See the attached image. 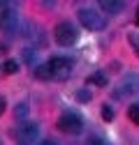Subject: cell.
<instances>
[{
  "label": "cell",
  "mask_w": 139,
  "mask_h": 145,
  "mask_svg": "<svg viewBox=\"0 0 139 145\" xmlns=\"http://www.w3.org/2000/svg\"><path fill=\"white\" fill-rule=\"evenodd\" d=\"M79 21L83 28H88V30H102L104 28V14H100L95 7H79Z\"/></svg>",
  "instance_id": "6da1fadb"
},
{
  "label": "cell",
  "mask_w": 139,
  "mask_h": 145,
  "mask_svg": "<svg viewBox=\"0 0 139 145\" xmlns=\"http://www.w3.org/2000/svg\"><path fill=\"white\" fill-rule=\"evenodd\" d=\"M54 37H56V42L60 46H70V44H74L79 39V32H77V28L70 21H63V23H58L54 28Z\"/></svg>",
  "instance_id": "7a4b0ae2"
},
{
  "label": "cell",
  "mask_w": 139,
  "mask_h": 145,
  "mask_svg": "<svg viewBox=\"0 0 139 145\" xmlns=\"http://www.w3.org/2000/svg\"><path fill=\"white\" fill-rule=\"evenodd\" d=\"M49 71H51V78L65 81L70 74H72V62H70L67 58H51L49 60Z\"/></svg>",
  "instance_id": "3957f363"
},
{
  "label": "cell",
  "mask_w": 139,
  "mask_h": 145,
  "mask_svg": "<svg viewBox=\"0 0 139 145\" xmlns=\"http://www.w3.org/2000/svg\"><path fill=\"white\" fill-rule=\"evenodd\" d=\"M58 129L65 131V134H79L83 129V122L77 113H63L58 118Z\"/></svg>",
  "instance_id": "277c9868"
},
{
  "label": "cell",
  "mask_w": 139,
  "mask_h": 145,
  "mask_svg": "<svg viewBox=\"0 0 139 145\" xmlns=\"http://www.w3.org/2000/svg\"><path fill=\"white\" fill-rule=\"evenodd\" d=\"M16 134H19V140H21L23 145H28V143H32L35 138L40 136V127L35 124V122H21Z\"/></svg>",
  "instance_id": "5b68a950"
},
{
  "label": "cell",
  "mask_w": 139,
  "mask_h": 145,
  "mask_svg": "<svg viewBox=\"0 0 139 145\" xmlns=\"http://www.w3.org/2000/svg\"><path fill=\"white\" fill-rule=\"evenodd\" d=\"M120 88H123L125 95H134V92H139V81L134 76H130V78H125L123 83H120Z\"/></svg>",
  "instance_id": "8992f818"
},
{
  "label": "cell",
  "mask_w": 139,
  "mask_h": 145,
  "mask_svg": "<svg viewBox=\"0 0 139 145\" xmlns=\"http://www.w3.org/2000/svg\"><path fill=\"white\" fill-rule=\"evenodd\" d=\"M0 21H3V25L9 30V28L16 23V14H14L9 7H5V9H3V14H0Z\"/></svg>",
  "instance_id": "52a82bcc"
},
{
  "label": "cell",
  "mask_w": 139,
  "mask_h": 145,
  "mask_svg": "<svg viewBox=\"0 0 139 145\" xmlns=\"http://www.w3.org/2000/svg\"><path fill=\"white\" fill-rule=\"evenodd\" d=\"M100 7L107 12V14H118L120 9H123V3H116V0H104V3H100Z\"/></svg>",
  "instance_id": "ba28073f"
},
{
  "label": "cell",
  "mask_w": 139,
  "mask_h": 145,
  "mask_svg": "<svg viewBox=\"0 0 139 145\" xmlns=\"http://www.w3.org/2000/svg\"><path fill=\"white\" fill-rule=\"evenodd\" d=\"M35 76H37L40 81H46V78H51L49 65H40V67H35Z\"/></svg>",
  "instance_id": "9c48e42d"
},
{
  "label": "cell",
  "mask_w": 139,
  "mask_h": 145,
  "mask_svg": "<svg viewBox=\"0 0 139 145\" xmlns=\"http://www.w3.org/2000/svg\"><path fill=\"white\" fill-rule=\"evenodd\" d=\"M88 83H95V85H107V76L97 71V74H93V76L88 78Z\"/></svg>",
  "instance_id": "30bf717a"
},
{
  "label": "cell",
  "mask_w": 139,
  "mask_h": 145,
  "mask_svg": "<svg viewBox=\"0 0 139 145\" xmlns=\"http://www.w3.org/2000/svg\"><path fill=\"white\" fill-rule=\"evenodd\" d=\"M128 115H130V120H132L134 124H139V104H132V106H130Z\"/></svg>",
  "instance_id": "8fae6325"
},
{
  "label": "cell",
  "mask_w": 139,
  "mask_h": 145,
  "mask_svg": "<svg viewBox=\"0 0 139 145\" xmlns=\"http://www.w3.org/2000/svg\"><path fill=\"white\" fill-rule=\"evenodd\" d=\"M19 71V62L16 60H7L5 62V74H16Z\"/></svg>",
  "instance_id": "7c38bea8"
},
{
  "label": "cell",
  "mask_w": 139,
  "mask_h": 145,
  "mask_svg": "<svg viewBox=\"0 0 139 145\" xmlns=\"http://www.w3.org/2000/svg\"><path fill=\"white\" fill-rule=\"evenodd\" d=\"M102 118L107 120V122H109V120H114V108L104 104V106H102Z\"/></svg>",
  "instance_id": "4fadbf2b"
},
{
  "label": "cell",
  "mask_w": 139,
  "mask_h": 145,
  "mask_svg": "<svg viewBox=\"0 0 139 145\" xmlns=\"http://www.w3.org/2000/svg\"><path fill=\"white\" fill-rule=\"evenodd\" d=\"M77 99H79V101H91V92H88V90H79V92H77Z\"/></svg>",
  "instance_id": "5bb4252c"
},
{
  "label": "cell",
  "mask_w": 139,
  "mask_h": 145,
  "mask_svg": "<svg viewBox=\"0 0 139 145\" xmlns=\"http://www.w3.org/2000/svg\"><path fill=\"white\" fill-rule=\"evenodd\" d=\"M23 58H26V62H32V60H35V51L26 48V51H23Z\"/></svg>",
  "instance_id": "9a60e30c"
},
{
  "label": "cell",
  "mask_w": 139,
  "mask_h": 145,
  "mask_svg": "<svg viewBox=\"0 0 139 145\" xmlns=\"http://www.w3.org/2000/svg\"><path fill=\"white\" fill-rule=\"evenodd\" d=\"M26 113H28V106H26V104H19V108H16V115H21V118H23Z\"/></svg>",
  "instance_id": "2e32d148"
},
{
  "label": "cell",
  "mask_w": 139,
  "mask_h": 145,
  "mask_svg": "<svg viewBox=\"0 0 139 145\" xmlns=\"http://www.w3.org/2000/svg\"><path fill=\"white\" fill-rule=\"evenodd\" d=\"M130 42H132V46H134V51L139 53V35H132V39H130Z\"/></svg>",
  "instance_id": "e0dca14e"
},
{
  "label": "cell",
  "mask_w": 139,
  "mask_h": 145,
  "mask_svg": "<svg viewBox=\"0 0 139 145\" xmlns=\"http://www.w3.org/2000/svg\"><path fill=\"white\" fill-rule=\"evenodd\" d=\"M86 145H104V143H102L100 138H91V140H88V143H86Z\"/></svg>",
  "instance_id": "ac0fdd59"
},
{
  "label": "cell",
  "mask_w": 139,
  "mask_h": 145,
  "mask_svg": "<svg viewBox=\"0 0 139 145\" xmlns=\"http://www.w3.org/2000/svg\"><path fill=\"white\" fill-rule=\"evenodd\" d=\"M3 113H5V99L0 97V115H3Z\"/></svg>",
  "instance_id": "d6986e66"
},
{
  "label": "cell",
  "mask_w": 139,
  "mask_h": 145,
  "mask_svg": "<svg viewBox=\"0 0 139 145\" xmlns=\"http://www.w3.org/2000/svg\"><path fill=\"white\" fill-rule=\"evenodd\" d=\"M40 145H56L54 140H44V143H40Z\"/></svg>",
  "instance_id": "ffe728a7"
},
{
  "label": "cell",
  "mask_w": 139,
  "mask_h": 145,
  "mask_svg": "<svg viewBox=\"0 0 139 145\" xmlns=\"http://www.w3.org/2000/svg\"><path fill=\"white\" fill-rule=\"evenodd\" d=\"M137 25H139V9H137Z\"/></svg>",
  "instance_id": "44dd1931"
},
{
  "label": "cell",
  "mask_w": 139,
  "mask_h": 145,
  "mask_svg": "<svg viewBox=\"0 0 139 145\" xmlns=\"http://www.w3.org/2000/svg\"><path fill=\"white\" fill-rule=\"evenodd\" d=\"M0 145H3V143H0Z\"/></svg>",
  "instance_id": "7402d4cb"
}]
</instances>
